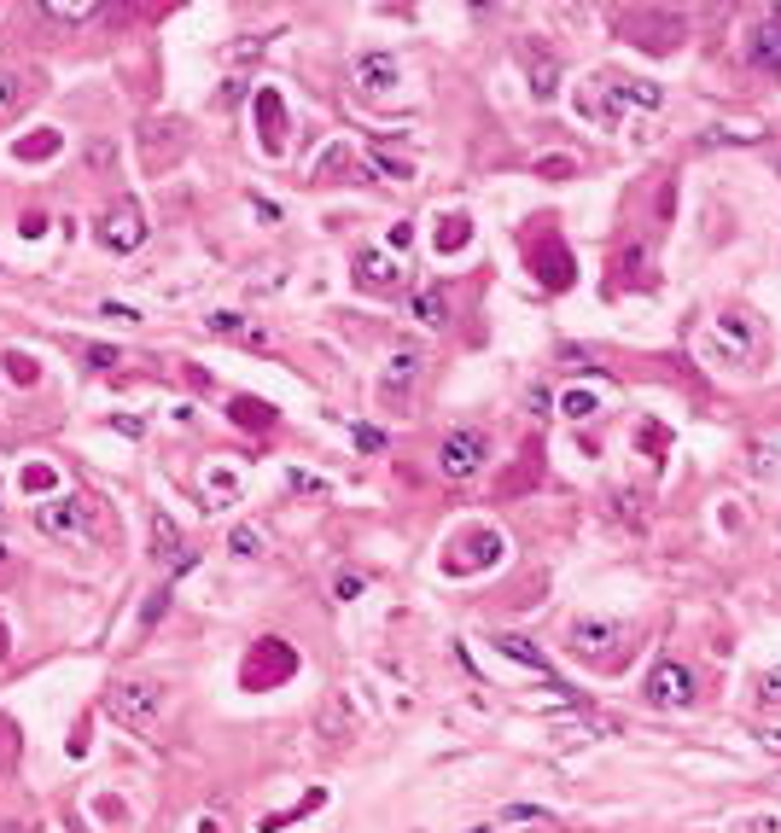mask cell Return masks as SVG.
<instances>
[{
	"label": "cell",
	"mask_w": 781,
	"mask_h": 833,
	"mask_svg": "<svg viewBox=\"0 0 781 833\" xmlns=\"http://www.w3.org/2000/svg\"><path fill=\"white\" fill-rule=\"evenodd\" d=\"M403 274L408 268L397 263V257H385V251H362V257H356V286H362V292L391 298V292H403Z\"/></svg>",
	"instance_id": "9"
},
{
	"label": "cell",
	"mask_w": 781,
	"mask_h": 833,
	"mask_svg": "<svg viewBox=\"0 0 781 833\" xmlns=\"http://www.w3.org/2000/svg\"><path fill=\"white\" fill-rule=\"evenodd\" d=\"M18 100H24V82L12 70H0V105H18Z\"/></svg>",
	"instance_id": "29"
},
{
	"label": "cell",
	"mask_w": 781,
	"mask_h": 833,
	"mask_svg": "<svg viewBox=\"0 0 781 833\" xmlns=\"http://www.w3.org/2000/svg\"><path fill=\"white\" fill-rule=\"evenodd\" d=\"M100 705H105V717L123 723V729H152V723L164 717V688L146 682V676H123V682L105 688Z\"/></svg>",
	"instance_id": "2"
},
{
	"label": "cell",
	"mask_w": 781,
	"mask_h": 833,
	"mask_svg": "<svg viewBox=\"0 0 781 833\" xmlns=\"http://www.w3.org/2000/svg\"><path fill=\"white\" fill-rule=\"evenodd\" d=\"M647 700L653 705H688L694 700V670L682 659H659L653 676H647Z\"/></svg>",
	"instance_id": "8"
},
{
	"label": "cell",
	"mask_w": 781,
	"mask_h": 833,
	"mask_svg": "<svg viewBox=\"0 0 781 833\" xmlns=\"http://www.w3.org/2000/svg\"><path fill=\"white\" fill-rule=\"evenodd\" d=\"M368 589V577L362 571H333V600H356Z\"/></svg>",
	"instance_id": "25"
},
{
	"label": "cell",
	"mask_w": 781,
	"mask_h": 833,
	"mask_svg": "<svg viewBox=\"0 0 781 833\" xmlns=\"http://www.w3.org/2000/svg\"><path fill=\"white\" fill-rule=\"evenodd\" d=\"M234 496H239V478L228 467H216L210 472V507H234Z\"/></svg>",
	"instance_id": "22"
},
{
	"label": "cell",
	"mask_w": 781,
	"mask_h": 833,
	"mask_svg": "<svg viewBox=\"0 0 781 833\" xmlns=\"http://www.w3.org/2000/svg\"><path fill=\"white\" fill-rule=\"evenodd\" d=\"M758 705L764 711H781V670H764L758 676Z\"/></svg>",
	"instance_id": "26"
},
{
	"label": "cell",
	"mask_w": 781,
	"mask_h": 833,
	"mask_svg": "<svg viewBox=\"0 0 781 833\" xmlns=\"http://www.w3.org/2000/svg\"><path fill=\"white\" fill-rule=\"evenodd\" d=\"M467 833H496V828H490V822H478V828H467Z\"/></svg>",
	"instance_id": "34"
},
{
	"label": "cell",
	"mask_w": 781,
	"mask_h": 833,
	"mask_svg": "<svg viewBox=\"0 0 781 833\" xmlns=\"http://www.w3.org/2000/svg\"><path fill=\"white\" fill-rule=\"evenodd\" d=\"M484 461H490V437L478 432V426H455V432H443V443H438V472L449 478V484H467V478H478V472H484Z\"/></svg>",
	"instance_id": "3"
},
{
	"label": "cell",
	"mask_w": 781,
	"mask_h": 833,
	"mask_svg": "<svg viewBox=\"0 0 781 833\" xmlns=\"http://www.w3.org/2000/svg\"><path fill=\"white\" fill-rule=\"evenodd\" d=\"M35 531L41 536H53V542H82L88 536V501L82 496H47V501H35Z\"/></svg>",
	"instance_id": "5"
},
{
	"label": "cell",
	"mask_w": 781,
	"mask_h": 833,
	"mask_svg": "<svg viewBox=\"0 0 781 833\" xmlns=\"http://www.w3.org/2000/svg\"><path fill=\"white\" fill-rule=\"evenodd\" d=\"M752 65H764L770 76H781V12L752 30Z\"/></svg>",
	"instance_id": "13"
},
{
	"label": "cell",
	"mask_w": 781,
	"mask_h": 833,
	"mask_svg": "<svg viewBox=\"0 0 781 833\" xmlns=\"http://www.w3.org/2000/svg\"><path fill=\"white\" fill-rule=\"evenodd\" d=\"M228 414H234V426H257V432H263V426H274V408H269V402H251V397H234V408H228Z\"/></svg>",
	"instance_id": "20"
},
{
	"label": "cell",
	"mask_w": 781,
	"mask_h": 833,
	"mask_svg": "<svg viewBox=\"0 0 781 833\" xmlns=\"http://www.w3.org/2000/svg\"><path fill=\"white\" fill-rule=\"evenodd\" d=\"M572 653H583L589 665L612 670L624 653H630V630H624L618 618H578V624H572Z\"/></svg>",
	"instance_id": "4"
},
{
	"label": "cell",
	"mask_w": 781,
	"mask_h": 833,
	"mask_svg": "<svg viewBox=\"0 0 781 833\" xmlns=\"http://www.w3.org/2000/svg\"><path fill=\"white\" fill-rule=\"evenodd\" d=\"M105 6H94V0H41V18L47 24H94Z\"/></svg>",
	"instance_id": "17"
},
{
	"label": "cell",
	"mask_w": 781,
	"mask_h": 833,
	"mask_svg": "<svg viewBox=\"0 0 781 833\" xmlns=\"http://www.w3.org/2000/svg\"><path fill=\"white\" fill-rule=\"evenodd\" d=\"M764 746H770V752H781V729H776V734H764Z\"/></svg>",
	"instance_id": "33"
},
{
	"label": "cell",
	"mask_w": 781,
	"mask_h": 833,
	"mask_svg": "<svg viewBox=\"0 0 781 833\" xmlns=\"http://www.w3.org/2000/svg\"><path fill=\"white\" fill-rule=\"evenodd\" d=\"M508 822H548V810H537V804H513Z\"/></svg>",
	"instance_id": "30"
},
{
	"label": "cell",
	"mask_w": 781,
	"mask_h": 833,
	"mask_svg": "<svg viewBox=\"0 0 781 833\" xmlns=\"http://www.w3.org/2000/svg\"><path fill=\"white\" fill-rule=\"evenodd\" d=\"M82 356H88V362H94V367H105V373H111V367L123 362V356H117V344H88Z\"/></svg>",
	"instance_id": "28"
},
{
	"label": "cell",
	"mask_w": 781,
	"mask_h": 833,
	"mask_svg": "<svg viewBox=\"0 0 781 833\" xmlns=\"http://www.w3.org/2000/svg\"><path fill=\"white\" fill-rule=\"evenodd\" d=\"M100 315L105 321H140L135 309H123V303H100Z\"/></svg>",
	"instance_id": "31"
},
{
	"label": "cell",
	"mask_w": 781,
	"mask_h": 833,
	"mask_svg": "<svg viewBox=\"0 0 781 833\" xmlns=\"http://www.w3.org/2000/svg\"><path fill=\"white\" fill-rule=\"evenodd\" d=\"M368 169L379 181H408V158H391L385 146H368Z\"/></svg>",
	"instance_id": "21"
},
{
	"label": "cell",
	"mask_w": 781,
	"mask_h": 833,
	"mask_svg": "<svg viewBox=\"0 0 781 833\" xmlns=\"http://www.w3.org/2000/svg\"><path fill=\"white\" fill-rule=\"evenodd\" d=\"M408 309H414V321H420V327H432V333H443V327H449V298H443V292H414V303H408Z\"/></svg>",
	"instance_id": "19"
},
{
	"label": "cell",
	"mask_w": 781,
	"mask_h": 833,
	"mask_svg": "<svg viewBox=\"0 0 781 833\" xmlns=\"http://www.w3.org/2000/svg\"><path fill=\"white\" fill-rule=\"evenodd\" d=\"M286 484H292V490H298V496H327V484H321V478H309V472H286Z\"/></svg>",
	"instance_id": "27"
},
{
	"label": "cell",
	"mask_w": 781,
	"mask_h": 833,
	"mask_svg": "<svg viewBox=\"0 0 781 833\" xmlns=\"http://www.w3.org/2000/svg\"><path fill=\"white\" fill-rule=\"evenodd\" d=\"M420 373H426V350L420 344H397L391 362H385V397H403Z\"/></svg>",
	"instance_id": "11"
},
{
	"label": "cell",
	"mask_w": 781,
	"mask_h": 833,
	"mask_svg": "<svg viewBox=\"0 0 781 833\" xmlns=\"http://www.w3.org/2000/svg\"><path fill=\"white\" fill-rule=\"evenodd\" d=\"M228 548H234L239 560H257V554H263V531H251V525H234Z\"/></svg>",
	"instance_id": "23"
},
{
	"label": "cell",
	"mask_w": 781,
	"mask_h": 833,
	"mask_svg": "<svg viewBox=\"0 0 781 833\" xmlns=\"http://www.w3.org/2000/svg\"><path fill=\"white\" fill-rule=\"evenodd\" d=\"M216 338H234V344H269V333L257 327V321H245V315H234V309H216L210 321H204Z\"/></svg>",
	"instance_id": "14"
},
{
	"label": "cell",
	"mask_w": 781,
	"mask_h": 833,
	"mask_svg": "<svg viewBox=\"0 0 781 833\" xmlns=\"http://www.w3.org/2000/svg\"><path fill=\"white\" fill-rule=\"evenodd\" d=\"M152 554H158L175 577H181V571H193V548L181 542V531H175L170 513H158V519H152Z\"/></svg>",
	"instance_id": "10"
},
{
	"label": "cell",
	"mask_w": 781,
	"mask_h": 833,
	"mask_svg": "<svg viewBox=\"0 0 781 833\" xmlns=\"http://www.w3.org/2000/svg\"><path fill=\"white\" fill-rule=\"evenodd\" d=\"M199 833H222V822H216V816H204V822H199Z\"/></svg>",
	"instance_id": "32"
},
{
	"label": "cell",
	"mask_w": 781,
	"mask_h": 833,
	"mask_svg": "<svg viewBox=\"0 0 781 833\" xmlns=\"http://www.w3.org/2000/svg\"><path fill=\"white\" fill-rule=\"evenodd\" d=\"M776 169H781V152H776Z\"/></svg>",
	"instance_id": "35"
},
{
	"label": "cell",
	"mask_w": 781,
	"mask_h": 833,
	"mask_svg": "<svg viewBox=\"0 0 781 833\" xmlns=\"http://www.w3.org/2000/svg\"><path fill=\"white\" fill-rule=\"evenodd\" d=\"M525 76H531V94L537 100H554V88H560V65H554V53H548L543 41H525Z\"/></svg>",
	"instance_id": "12"
},
{
	"label": "cell",
	"mask_w": 781,
	"mask_h": 833,
	"mask_svg": "<svg viewBox=\"0 0 781 833\" xmlns=\"http://www.w3.org/2000/svg\"><path fill=\"white\" fill-rule=\"evenodd\" d=\"M758 350H764V333H758V321H752L747 309H729V315H717L712 333L700 338V356L717 367H752L758 362Z\"/></svg>",
	"instance_id": "1"
},
{
	"label": "cell",
	"mask_w": 781,
	"mask_h": 833,
	"mask_svg": "<svg viewBox=\"0 0 781 833\" xmlns=\"http://www.w3.org/2000/svg\"><path fill=\"white\" fill-rule=\"evenodd\" d=\"M478 560H484V566H496V560H502V536H496V531H473V536H467V554H455V560H449V571H473Z\"/></svg>",
	"instance_id": "16"
},
{
	"label": "cell",
	"mask_w": 781,
	"mask_h": 833,
	"mask_svg": "<svg viewBox=\"0 0 781 833\" xmlns=\"http://www.w3.org/2000/svg\"><path fill=\"white\" fill-rule=\"evenodd\" d=\"M496 647L508 653L513 665H531L537 676H543V682H554V665H548L543 653H537V641H525V635H496Z\"/></svg>",
	"instance_id": "18"
},
{
	"label": "cell",
	"mask_w": 781,
	"mask_h": 833,
	"mask_svg": "<svg viewBox=\"0 0 781 833\" xmlns=\"http://www.w3.org/2000/svg\"><path fill=\"white\" fill-rule=\"evenodd\" d=\"M100 245L105 251H140V245H146V216H140L135 199H123L117 210L100 216Z\"/></svg>",
	"instance_id": "6"
},
{
	"label": "cell",
	"mask_w": 781,
	"mask_h": 833,
	"mask_svg": "<svg viewBox=\"0 0 781 833\" xmlns=\"http://www.w3.org/2000/svg\"><path fill=\"white\" fill-rule=\"evenodd\" d=\"M595 408H601L595 391H566V397H560V414H566V420H589Z\"/></svg>",
	"instance_id": "24"
},
{
	"label": "cell",
	"mask_w": 781,
	"mask_h": 833,
	"mask_svg": "<svg viewBox=\"0 0 781 833\" xmlns=\"http://www.w3.org/2000/svg\"><path fill=\"white\" fill-rule=\"evenodd\" d=\"M397 76H403V65H397L391 53H356V59H350V88H356V94H368V100L391 94V88H397Z\"/></svg>",
	"instance_id": "7"
},
{
	"label": "cell",
	"mask_w": 781,
	"mask_h": 833,
	"mask_svg": "<svg viewBox=\"0 0 781 833\" xmlns=\"http://www.w3.org/2000/svg\"><path fill=\"white\" fill-rule=\"evenodd\" d=\"M257 653H263V665H245V682H251V688H263V682H274V676H286V670H292L286 641H257Z\"/></svg>",
	"instance_id": "15"
}]
</instances>
